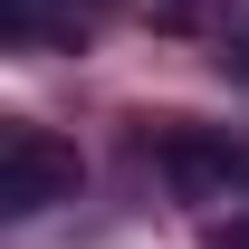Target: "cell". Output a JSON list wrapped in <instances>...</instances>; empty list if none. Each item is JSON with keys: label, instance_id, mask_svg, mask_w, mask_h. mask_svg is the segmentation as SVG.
<instances>
[{"label": "cell", "instance_id": "cell-1", "mask_svg": "<svg viewBox=\"0 0 249 249\" xmlns=\"http://www.w3.org/2000/svg\"><path fill=\"white\" fill-rule=\"evenodd\" d=\"M48 201H77V144H58L48 124H0V211L29 220Z\"/></svg>", "mask_w": 249, "mask_h": 249}, {"label": "cell", "instance_id": "cell-2", "mask_svg": "<svg viewBox=\"0 0 249 249\" xmlns=\"http://www.w3.org/2000/svg\"><path fill=\"white\" fill-rule=\"evenodd\" d=\"M230 173H240L230 134H192V124H173V134H163V182L182 192V201H211Z\"/></svg>", "mask_w": 249, "mask_h": 249}, {"label": "cell", "instance_id": "cell-3", "mask_svg": "<svg viewBox=\"0 0 249 249\" xmlns=\"http://www.w3.org/2000/svg\"><path fill=\"white\" fill-rule=\"evenodd\" d=\"M48 10H58V0H0V38H10V48H29V38L48 29Z\"/></svg>", "mask_w": 249, "mask_h": 249}, {"label": "cell", "instance_id": "cell-4", "mask_svg": "<svg viewBox=\"0 0 249 249\" xmlns=\"http://www.w3.org/2000/svg\"><path fill=\"white\" fill-rule=\"evenodd\" d=\"M211 249H249V220H230V230H211Z\"/></svg>", "mask_w": 249, "mask_h": 249}]
</instances>
